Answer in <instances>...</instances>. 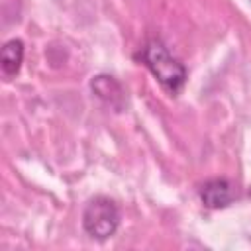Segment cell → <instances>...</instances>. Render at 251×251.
Returning a JSON list of instances; mask_svg holds the SVG:
<instances>
[{
    "instance_id": "6da1fadb",
    "label": "cell",
    "mask_w": 251,
    "mask_h": 251,
    "mask_svg": "<svg viewBox=\"0 0 251 251\" xmlns=\"http://www.w3.org/2000/svg\"><path fill=\"white\" fill-rule=\"evenodd\" d=\"M139 57L165 90H169L171 94L180 92L186 82V69L178 59L169 53L161 39H149L143 45Z\"/></svg>"
},
{
    "instance_id": "7a4b0ae2",
    "label": "cell",
    "mask_w": 251,
    "mask_h": 251,
    "mask_svg": "<svg viewBox=\"0 0 251 251\" xmlns=\"http://www.w3.org/2000/svg\"><path fill=\"white\" fill-rule=\"evenodd\" d=\"M120 226V210L108 196H94L82 212V227L94 239H108Z\"/></svg>"
},
{
    "instance_id": "3957f363",
    "label": "cell",
    "mask_w": 251,
    "mask_h": 251,
    "mask_svg": "<svg viewBox=\"0 0 251 251\" xmlns=\"http://www.w3.org/2000/svg\"><path fill=\"white\" fill-rule=\"evenodd\" d=\"M235 188L227 178H210L200 186V200L206 208L220 210L233 202Z\"/></svg>"
},
{
    "instance_id": "277c9868",
    "label": "cell",
    "mask_w": 251,
    "mask_h": 251,
    "mask_svg": "<svg viewBox=\"0 0 251 251\" xmlns=\"http://www.w3.org/2000/svg\"><path fill=\"white\" fill-rule=\"evenodd\" d=\"M90 88L92 92L104 100L106 104L114 106V108H122V102H124V90L120 86V82L114 78V76H108V75H96L90 82Z\"/></svg>"
},
{
    "instance_id": "5b68a950",
    "label": "cell",
    "mask_w": 251,
    "mask_h": 251,
    "mask_svg": "<svg viewBox=\"0 0 251 251\" xmlns=\"http://www.w3.org/2000/svg\"><path fill=\"white\" fill-rule=\"evenodd\" d=\"M24 61V43L20 39H10L4 43L2 51H0V65H2V73L6 76H14L18 75L20 67Z\"/></svg>"
}]
</instances>
